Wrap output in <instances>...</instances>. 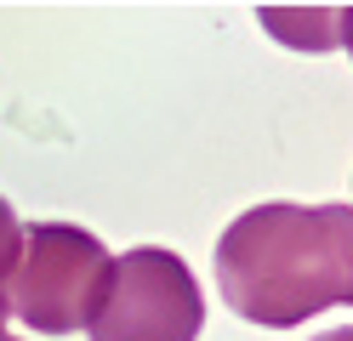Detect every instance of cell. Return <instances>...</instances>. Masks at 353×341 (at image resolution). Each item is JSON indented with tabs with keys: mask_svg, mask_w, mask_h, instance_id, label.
Segmentation results:
<instances>
[{
	"mask_svg": "<svg viewBox=\"0 0 353 341\" xmlns=\"http://www.w3.org/2000/svg\"><path fill=\"white\" fill-rule=\"evenodd\" d=\"M319 341H353V335H347V330H330V335H319Z\"/></svg>",
	"mask_w": 353,
	"mask_h": 341,
	"instance_id": "obj_6",
	"label": "cell"
},
{
	"mask_svg": "<svg viewBox=\"0 0 353 341\" xmlns=\"http://www.w3.org/2000/svg\"><path fill=\"white\" fill-rule=\"evenodd\" d=\"M17 250H23V222H17V211L6 199H0V285L12 279V267H17Z\"/></svg>",
	"mask_w": 353,
	"mask_h": 341,
	"instance_id": "obj_4",
	"label": "cell"
},
{
	"mask_svg": "<svg viewBox=\"0 0 353 341\" xmlns=\"http://www.w3.org/2000/svg\"><path fill=\"white\" fill-rule=\"evenodd\" d=\"M205 324V296L183 256L137 245L108 262L103 296L85 330L92 341H194Z\"/></svg>",
	"mask_w": 353,
	"mask_h": 341,
	"instance_id": "obj_3",
	"label": "cell"
},
{
	"mask_svg": "<svg viewBox=\"0 0 353 341\" xmlns=\"http://www.w3.org/2000/svg\"><path fill=\"white\" fill-rule=\"evenodd\" d=\"M108 262L114 256L97 234L69 227V222H34L23 227V250H17V267L6 279V307L29 330L74 335L85 330V318L103 296Z\"/></svg>",
	"mask_w": 353,
	"mask_h": 341,
	"instance_id": "obj_2",
	"label": "cell"
},
{
	"mask_svg": "<svg viewBox=\"0 0 353 341\" xmlns=\"http://www.w3.org/2000/svg\"><path fill=\"white\" fill-rule=\"evenodd\" d=\"M223 302L268 330H291L353 296V211L347 205H256L216 239Z\"/></svg>",
	"mask_w": 353,
	"mask_h": 341,
	"instance_id": "obj_1",
	"label": "cell"
},
{
	"mask_svg": "<svg viewBox=\"0 0 353 341\" xmlns=\"http://www.w3.org/2000/svg\"><path fill=\"white\" fill-rule=\"evenodd\" d=\"M6 318H12V307H6V285H0V341H6Z\"/></svg>",
	"mask_w": 353,
	"mask_h": 341,
	"instance_id": "obj_5",
	"label": "cell"
}]
</instances>
